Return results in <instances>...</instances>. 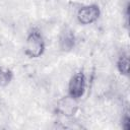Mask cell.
I'll list each match as a JSON object with an SVG mask.
<instances>
[{
	"mask_svg": "<svg viewBox=\"0 0 130 130\" xmlns=\"http://www.w3.org/2000/svg\"><path fill=\"white\" fill-rule=\"evenodd\" d=\"M46 49V43L41 30L38 27H32L28 31L24 43V54L28 58L36 59L41 57Z\"/></svg>",
	"mask_w": 130,
	"mask_h": 130,
	"instance_id": "obj_1",
	"label": "cell"
},
{
	"mask_svg": "<svg viewBox=\"0 0 130 130\" xmlns=\"http://www.w3.org/2000/svg\"><path fill=\"white\" fill-rule=\"evenodd\" d=\"M86 88V77L82 71L74 73L68 83V96L74 101L81 99Z\"/></svg>",
	"mask_w": 130,
	"mask_h": 130,
	"instance_id": "obj_2",
	"label": "cell"
},
{
	"mask_svg": "<svg viewBox=\"0 0 130 130\" xmlns=\"http://www.w3.org/2000/svg\"><path fill=\"white\" fill-rule=\"evenodd\" d=\"M101 16V8L98 4H87L81 6L77 11V20L82 25L95 22Z\"/></svg>",
	"mask_w": 130,
	"mask_h": 130,
	"instance_id": "obj_3",
	"label": "cell"
},
{
	"mask_svg": "<svg viewBox=\"0 0 130 130\" xmlns=\"http://www.w3.org/2000/svg\"><path fill=\"white\" fill-rule=\"evenodd\" d=\"M13 79V72L5 66H0V87H5L11 83Z\"/></svg>",
	"mask_w": 130,
	"mask_h": 130,
	"instance_id": "obj_4",
	"label": "cell"
},
{
	"mask_svg": "<svg viewBox=\"0 0 130 130\" xmlns=\"http://www.w3.org/2000/svg\"><path fill=\"white\" fill-rule=\"evenodd\" d=\"M117 69L122 75H128L129 73V57L127 54H122L117 61Z\"/></svg>",
	"mask_w": 130,
	"mask_h": 130,
	"instance_id": "obj_5",
	"label": "cell"
},
{
	"mask_svg": "<svg viewBox=\"0 0 130 130\" xmlns=\"http://www.w3.org/2000/svg\"><path fill=\"white\" fill-rule=\"evenodd\" d=\"M61 47L65 49H71L74 46V35L71 30H65L60 39Z\"/></svg>",
	"mask_w": 130,
	"mask_h": 130,
	"instance_id": "obj_6",
	"label": "cell"
}]
</instances>
